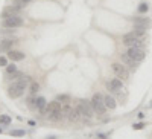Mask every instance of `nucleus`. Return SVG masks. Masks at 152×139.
Masks as SVG:
<instances>
[{
	"label": "nucleus",
	"instance_id": "obj_9",
	"mask_svg": "<svg viewBox=\"0 0 152 139\" xmlns=\"http://www.w3.org/2000/svg\"><path fill=\"white\" fill-rule=\"evenodd\" d=\"M106 87H108V90H110V92H120V90H122V87H123L122 80H119V78L111 80V81L106 84Z\"/></svg>",
	"mask_w": 152,
	"mask_h": 139
},
{
	"label": "nucleus",
	"instance_id": "obj_29",
	"mask_svg": "<svg viewBox=\"0 0 152 139\" xmlns=\"http://www.w3.org/2000/svg\"><path fill=\"white\" fill-rule=\"evenodd\" d=\"M137 116H138V119H143V118H145V113H138Z\"/></svg>",
	"mask_w": 152,
	"mask_h": 139
},
{
	"label": "nucleus",
	"instance_id": "obj_11",
	"mask_svg": "<svg viewBox=\"0 0 152 139\" xmlns=\"http://www.w3.org/2000/svg\"><path fill=\"white\" fill-rule=\"evenodd\" d=\"M14 43H15V40H12V38L0 40V52H6V51H9Z\"/></svg>",
	"mask_w": 152,
	"mask_h": 139
},
{
	"label": "nucleus",
	"instance_id": "obj_28",
	"mask_svg": "<svg viewBox=\"0 0 152 139\" xmlns=\"http://www.w3.org/2000/svg\"><path fill=\"white\" fill-rule=\"evenodd\" d=\"M0 66H8V61L5 57H0Z\"/></svg>",
	"mask_w": 152,
	"mask_h": 139
},
{
	"label": "nucleus",
	"instance_id": "obj_13",
	"mask_svg": "<svg viewBox=\"0 0 152 139\" xmlns=\"http://www.w3.org/2000/svg\"><path fill=\"white\" fill-rule=\"evenodd\" d=\"M120 58H122V61L125 63V64H128L129 67H132V69H135L137 63H135V61H134V60H132V58H131V57H129V55H128V53H126V52H125V53H122V55H120Z\"/></svg>",
	"mask_w": 152,
	"mask_h": 139
},
{
	"label": "nucleus",
	"instance_id": "obj_10",
	"mask_svg": "<svg viewBox=\"0 0 152 139\" xmlns=\"http://www.w3.org/2000/svg\"><path fill=\"white\" fill-rule=\"evenodd\" d=\"M62 107H61V102H58V101H53V102H49V104L46 106V109L43 110V113H46V115H50L53 113V112H56V110H61Z\"/></svg>",
	"mask_w": 152,
	"mask_h": 139
},
{
	"label": "nucleus",
	"instance_id": "obj_22",
	"mask_svg": "<svg viewBox=\"0 0 152 139\" xmlns=\"http://www.w3.org/2000/svg\"><path fill=\"white\" fill-rule=\"evenodd\" d=\"M0 124H3V125L11 124V118L8 115H2V116H0Z\"/></svg>",
	"mask_w": 152,
	"mask_h": 139
},
{
	"label": "nucleus",
	"instance_id": "obj_8",
	"mask_svg": "<svg viewBox=\"0 0 152 139\" xmlns=\"http://www.w3.org/2000/svg\"><path fill=\"white\" fill-rule=\"evenodd\" d=\"M113 70H114V74L117 75L119 78H122V80H126L129 77V72L126 70V67L122 66V64H119V63H114V64H113Z\"/></svg>",
	"mask_w": 152,
	"mask_h": 139
},
{
	"label": "nucleus",
	"instance_id": "obj_7",
	"mask_svg": "<svg viewBox=\"0 0 152 139\" xmlns=\"http://www.w3.org/2000/svg\"><path fill=\"white\" fill-rule=\"evenodd\" d=\"M21 9V6L19 5H11V6H6L5 9L2 11V19L5 20V19H9V17H14V15H19V12Z\"/></svg>",
	"mask_w": 152,
	"mask_h": 139
},
{
	"label": "nucleus",
	"instance_id": "obj_15",
	"mask_svg": "<svg viewBox=\"0 0 152 139\" xmlns=\"http://www.w3.org/2000/svg\"><path fill=\"white\" fill-rule=\"evenodd\" d=\"M132 21H134V25H138V26H147V25H151V20L146 19V17H135Z\"/></svg>",
	"mask_w": 152,
	"mask_h": 139
},
{
	"label": "nucleus",
	"instance_id": "obj_1",
	"mask_svg": "<svg viewBox=\"0 0 152 139\" xmlns=\"http://www.w3.org/2000/svg\"><path fill=\"white\" fill-rule=\"evenodd\" d=\"M28 83H29V77H23L20 80H17V81H14L9 86V89H8V93H9L11 98H19L24 93L26 87H28Z\"/></svg>",
	"mask_w": 152,
	"mask_h": 139
},
{
	"label": "nucleus",
	"instance_id": "obj_3",
	"mask_svg": "<svg viewBox=\"0 0 152 139\" xmlns=\"http://www.w3.org/2000/svg\"><path fill=\"white\" fill-rule=\"evenodd\" d=\"M122 43L125 44V46H128V47H141L143 40L140 37H135V35L132 34V31H131V32L123 35V41Z\"/></svg>",
	"mask_w": 152,
	"mask_h": 139
},
{
	"label": "nucleus",
	"instance_id": "obj_2",
	"mask_svg": "<svg viewBox=\"0 0 152 139\" xmlns=\"http://www.w3.org/2000/svg\"><path fill=\"white\" fill-rule=\"evenodd\" d=\"M91 106H93V110L99 115H104L105 110H106V106H105V100L100 93H96L91 100Z\"/></svg>",
	"mask_w": 152,
	"mask_h": 139
},
{
	"label": "nucleus",
	"instance_id": "obj_16",
	"mask_svg": "<svg viewBox=\"0 0 152 139\" xmlns=\"http://www.w3.org/2000/svg\"><path fill=\"white\" fill-rule=\"evenodd\" d=\"M62 109L61 110H56V112H53V113H50V115H47V118L50 119V121H59V119H62Z\"/></svg>",
	"mask_w": 152,
	"mask_h": 139
},
{
	"label": "nucleus",
	"instance_id": "obj_19",
	"mask_svg": "<svg viewBox=\"0 0 152 139\" xmlns=\"http://www.w3.org/2000/svg\"><path fill=\"white\" fill-rule=\"evenodd\" d=\"M79 110H78V107H76V109H71L70 110V113H69V119L70 121H78L79 119Z\"/></svg>",
	"mask_w": 152,
	"mask_h": 139
},
{
	"label": "nucleus",
	"instance_id": "obj_25",
	"mask_svg": "<svg viewBox=\"0 0 152 139\" xmlns=\"http://www.w3.org/2000/svg\"><path fill=\"white\" fill-rule=\"evenodd\" d=\"M11 136H24V130H12Z\"/></svg>",
	"mask_w": 152,
	"mask_h": 139
},
{
	"label": "nucleus",
	"instance_id": "obj_21",
	"mask_svg": "<svg viewBox=\"0 0 152 139\" xmlns=\"http://www.w3.org/2000/svg\"><path fill=\"white\" fill-rule=\"evenodd\" d=\"M17 72V66L15 64H9V66H6V75L9 77V75L12 74H15Z\"/></svg>",
	"mask_w": 152,
	"mask_h": 139
},
{
	"label": "nucleus",
	"instance_id": "obj_5",
	"mask_svg": "<svg viewBox=\"0 0 152 139\" xmlns=\"http://www.w3.org/2000/svg\"><path fill=\"white\" fill-rule=\"evenodd\" d=\"M128 55L132 58L135 63H140V61H143L145 60V57H146V53H145V51H143L141 47H128Z\"/></svg>",
	"mask_w": 152,
	"mask_h": 139
},
{
	"label": "nucleus",
	"instance_id": "obj_24",
	"mask_svg": "<svg viewBox=\"0 0 152 139\" xmlns=\"http://www.w3.org/2000/svg\"><path fill=\"white\" fill-rule=\"evenodd\" d=\"M38 89H40L38 83H32V84H30V93H32V95H35V93L38 92Z\"/></svg>",
	"mask_w": 152,
	"mask_h": 139
},
{
	"label": "nucleus",
	"instance_id": "obj_20",
	"mask_svg": "<svg viewBox=\"0 0 152 139\" xmlns=\"http://www.w3.org/2000/svg\"><path fill=\"white\" fill-rule=\"evenodd\" d=\"M137 11L140 12V14H146L147 11H149V5H147L146 2H141L140 5H138V8H137Z\"/></svg>",
	"mask_w": 152,
	"mask_h": 139
},
{
	"label": "nucleus",
	"instance_id": "obj_4",
	"mask_svg": "<svg viewBox=\"0 0 152 139\" xmlns=\"http://www.w3.org/2000/svg\"><path fill=\"white\" fill-rule=\"evenodd\" d=\"M78 110H79V113H81L82 116H87V118H91L93 112H95L93 110V106H91V101H84V100L79 101Z\"/></svg>",
	"mask_w": 152,
	"mask_h": 139
},
{
	"label": "nucleus",
	"instance_id": "obj_12",
	"mask_svg": "<svg viewBox=\"0 0 152 139\" xmlns=\"http://www.w3.org/2000/svg\"><path fill=\"white\" fill-rule=\"evenodd\" d=\"M8 57H9L12 61H21V60H24V53L20 52V51H9Z\"/></svg>",
	"mask_w": 152,
	"mask_h": 139
},
{
	"label": "nucleus",
	"instance_id": "obj_30",
	"mask_svg": "<svg viewBox=\"0 0 152 139\" xmlns=\"http://www.w3.org/2000/svg\"><path fill=\"white\" fill-rule=\"evenodd\" d=\"M0 133H2V128H0Z\"/></svg>",
	"mask_w": 152,
	"mask_h": 139
},
{
	"label": "nucleus",
	"instance_id": "obj_17",
	"mask_svg": "<svg viewBox=\"0 0 152 139\" xmlns=\"http://www.w3.org/2000/svg\"><path fill=\"white\" fill-rule=\"evenodd\" d=\"M104 100H105V106H106V109H110V110L116 109V101H114V98H111V96L108 95V96H104Z\"/></svg>",
	"mask_w": 152,
	"mask_h": 139
},
{
	"label": "nucleus",
	"instance_id": "obj_18",
	"mask_svg": "<svg viewBox=\"0 0 152 139\" xmlns=\"http://www.w3.org/2000/svg\"><path fill=\"white\" fill-rule=\"evenodd\" d=\"M46 106H47V102H46V100H44V98H43V96H38V98H37V109L43 112L44 109H46Z\"/></svg>",
	"mask_w": 152,
	"mask_h": 139
},
{
	"label": "nucleus",
	"instance_id": "obj_26",
	"mask_svg": "<svg viewBox=\"0 0 152 139\" xmlns=\"http://www.w3.org/2000/svg\"><path fill=\"white\" fill-rule=\"evenodd\" d=\"M29 2H32V0H14V3L19 6H24L26 3H29Z\"/></svg>",
	"mask_w": 152,
	"mask_h": 139
},
{
	"label": "nucleus",
	"instance_id": "obj_23",
	"mask_svg": "<svg viewBox=\"0 0 152 139\" xmlns=\"http://www.w3.org/2000/svg\"><path fill=\"white\" fill-rule=\"evenodd\" d=\"M56 101L58 102H64V104H65V102L70 101V96L69 95H58L56 96Z\"/></svg>",
	"mask_w": 152,
	"mask_h": 139
},
{
	"label": "nucleus",
	"instance_id": "obj_6",
	"mask_svg": "<svg viewBox=\"0 0 152 139\" xmlns=\"http://www.w3.org/2000/svg\"><path fill=\"white\" fill-rule=\"evenodd\" d=\"M3 26H5V28H9V29L20 28V26H23V19H21L20 15L9 17V19H5V20H3Z\"/></svg>",
	"mask_w": 152,
	"mask_h": 139
},
{
	"label": "nucleus",
	"instance_id": "obj_14",
	"mask_svg": "<svg viewBox=\"0 0 152 139\" xmlns=\"http://www.w3.org/2000/svg\"><path fill=\"white\" fill-rule=\"evenodd\" d=\"M132 34L135 37H143L146 34V26H138V25H134V29H132Z\"/></svg>",
	"mask_w": 152,
	"mask_h": 139
},
{
	"label": "nucleus",
	"instance_id": "obj_27",
	"mask_svg": "<svg viewBox=\"0 0 152 139\" xmlns=\"http://www.w3.org/2000/svg\"><path fill=\"white\" fill-rule=\"evenodd\" d=\"M143 127H145V125H143L141 122H138V124H134V125H132V128H134V130H140V128H143Z\"/></svg>",
	"mask_w": 152,
	"mask_h": 139
}]
</instances>
